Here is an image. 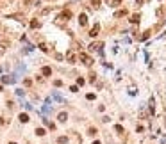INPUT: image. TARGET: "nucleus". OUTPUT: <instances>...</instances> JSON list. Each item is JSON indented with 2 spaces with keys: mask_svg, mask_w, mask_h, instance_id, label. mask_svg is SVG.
I'll return each mask as SVG.
<instances>
[{
  "mask_svg": "<svg viewBox=\"0 0 166 144\" xmlns=\"http://www.w3.org/2000/svg\"><path fill=\"white\" fill-rule=\"evenodd\" d=\"M79 59H81L82 62L86 64V66H91V64H93V59H91L88 53H79Z\"/></svg>",
  "mask_w": 166,
  "mask_h": 144,
  "instance_id": "obj_1",
  "label": "nucleus"
},
{
  "mask_svg": "<svg viewBox=\"0 0 166 144\" xmlns=\"http://www.w3.org/2000/svg\"><path fill=\"white\" fill-rule=\"evenodd\" d=\"M98 32H100V25H93V28H91V30H89V36L91 37H95V36H98Z\"/></svg>",
  "mask_w": 166,
  "mask_h": 144,
  "instance_id": "obj_2",
  "label": "nucleus"
},
{
  "mask_svg": "<svg viewBox=\"0 0 166 144\" xmlns=\"http://www.w3.org/2000/svg\"><path fill=\"white\" fill-rule=\"evenodd\" d=\"M68 18H72V12H70V11H64L63 14H59V18H57V20L64 21V20H68Z\"/></svg>",
  "mask_w": 166,
  "mask_h": 144,
  "instance_id": "obj_3",
  "label": "nucleus"
},
{
  "mask_svg": "<svg viewBox=\"0 0 166 144\" xmlns=\"http://www.w3.org/2000/svg\"><path fill=\"white\" fill-rule=\"evenodd\" d=\"M79 23H81V25H82V27H84V25H86V23H88V16H86V14H84V12H82V14H81V16H79Z\"/></svg>",
  "mask_w": 166,
  "mask_h": 144,
  "instance_id": "obj_4",
  "label": "nucleus"
},
{
  "mask_svg": "<svg viewBox=\"0 0 166 144\" xmlns=\"http://www.w3.org/2000/svg\"><path fill=\"white\" fill-rule=\"evenodd\" d=\"M41 73H43L45 76H50V75H52V68H48V66H45V68L41 69Z\"/></svg>",
  "mask_w": 166,
  "mask_h": 144,
  "instance_id": "obj_5",
  "label": "nucleus"
},
{
  "mask_svg": "<svg viewBox=\"0 0 166 144\" xmlns=\"http://www.w3.org/2000/svg\"><path fill=\"white\" fill-rule=\"evenodd\" d=\"M139 20H141V16H139V14H132V16H130V23H139Z\"/></svg>",
  "mask_w": 166,
  "mask_h": 144,
  "instance_id": "obj_6",
  "label": "nucleus"
},
{
  "mask_svg": "<svg viewBox=\"0 0 166 144\" xmlns=\"http://www.w3.org/2000/svg\"><path fill=\"white\" fill-rule=\"evenodd\" d=\"M66 59H68L70 62H75V53H73V52H68V53H66Z\"/></svg>",
  "mask_w": 166,
  "mask_h": 144,
  "instance_id": "obj_7",
  "label": "nucleus"
},
{
  "mask_svg": "<svg viewBox=\"0 0 166 144\" xmlns=\"http://www.w3.org/2000/svg\"><path fill=\"white\" fill-rule=\"evenodd\" d=\"M102 46H104L102 43H93V44H91L89 48H91V50H102Z\"/></svg>",
  "mask_w": 166,
  "mask_h": 144,
  "instance_id": "obj_8",
  "label": "nucleus"
},
{
  "mask_svg": "<svg viewBox=\"0 0 166 144\" xmlns=\"http://www.w3.org/2000/svg\"><path fill=\"white\" fill-rule=\"evenodd\" d=\"M66 119H68V114H66V112H61V114H59V121H63V123H64Z\"/></svg>",
  "mask_w": 166,
  "mask_h": 144,
  "instance_id": "obj_9",
  "label": "nucleus"
},
{
  "mask_svg": "<svg viewBox=\"0 0 166 144\" xmlns=\"http://www.w3.org/2000/svg\"><path fill=\"white\" fill-rule=\"evenodd\" d=\"M39 21H38V20H32V21H30V28H38V27H39Z\"/></svg>",
  "mask_w": 166,
  "mask_h": 144,
  "instance_id": "obj_10",
  "label": "nucleus"
},
{
  "mask_svg": "<svg viewBox=\"0 0 166 144\" xmlns=\"http://www.w3.org/2000/svg\"><path fill=\"white\" fill-rule=\"evenodd\" d=\"M11 82H13L11 76H2V84H11Z\"/></svg>",
  "mask_w": 166,
  "mask_h": 144,
  "instance_id": "obj_11",
  "label": "nucleus"
},
{
  "mask_svg": "<svg viewBox=\"0 0 166 144\" xmlns=\"http://www.w3.org/2000/svg\"><path fill=\"white\" fill-rule=\"evenodd\" d=\"M20 121H21V123H27V121H29V116H27V114H20Z\"/></svg>",
  "mask_w": 166,
  "mask_h": 144,
  "instance_id": "obj_12",
  "label": "nucleus"
},
{
  "mask_svg": "<svg viewBox=\"0 0 166 144\" xmlns=\"http://www.w3.org/2000/svg\"><path fill=\"white\" fill-rule=\"evenodd\" d=\"M125 14H127V11H125V9H122V11H116V14H114V16L120 18V16H125Z\"/></svg>",
  "mask_w": 166,
  "mask_h": 144,
  "instance_id": "obj_13",
  "label": "nucleus"
},
{
  "mask_svg": "<svg viewBox=\"0 0 166 144\" xmlns=\"http://www.w3.org/2000/svg\"><path fill=\"white\" fill-rule=\"evenodd\" d=\"M114 130H116L118 133H123V126H122V124H116V126H114Z\"/></svg>",
  "mask_w": 166,
  "mask_h": 144,
  "instance_id": "obj_14",
  "label": "nucleus"
},
{
  "mask_svg": "<svg viewBox=\"0 0 166 144\" xmlns=\"http://www.w3.org/2000/svg\"><path fill=\"white\" fill-rule=\"evenodd\" d=\"M91 5L93 7H100V0H91Z\"/></svg>",
  "mask_w": 166,
  "mask_h": 144,
  "instance_id": "obj_15",
  "label": "nucleus"
},
{
  "mask_svg": "<svg viewBox=\"0 0 166 144\" xmlns=\"http://www.w3.org/2000/svg\"><path fill=\"white\" fill-rule=\"evenodd\" d=\"M39 48H41V50H43V52H48V46H47V44H45V43H41V44H39Z\"/></svg>",
  "mask_w": 166,
  "mask_h": 144,
  "instance_id": "obj_16",
  "label": "nucleus"
},
{
  "mask_svg": "<svg viewBox=\"0 0 166 144\" xmlns=\"http://www.w3.org/2000/svg\"><path fill=\"white\" fill-rule=\"evenodd\" d=\"M36 133H38V135H45V130H43V128H38V130H36Z\"/></svg>",
  "mask_w": 166,
  "mask_h": 144,
  "instance_id": "obj_17",
  "label": "nucleus"
},
{
  "mask_svg": "<svg viewBox=\"0 0 166 144\" xmlns=\"http://www.w3.org/2000/svg\"><path fill=\"white\" fill-rule=\"evenodd\" d=\"M84 82H86V80H84V78H81V76L77 78V84H79V85H84Z\"/></svg>",
  "mask_w": 166,
  "mask_h": 144,
  "instance_id": "obj_18",
  "label": "nucleus"
},
{
  "mask_svg": "<svg viewBox=\"0 0 166 144\" xmlns=\"http://www.w3.org/2000/svg\"><path fill=\"white\" fill-rule=\"evenodd\" d=\"M57 140H59V144H64V142H66V140H68V139H66V137H59V139H57Z\"/></svg>",
  "mask_w": 166,
  "mask_h": 144,
  "instance_id": "obj_19",
  "label": "nucleus"
},
{
  "mask_svg": "<svg viewBox=\"0 0 166 144\" xmlns=\"http://www.w3.org/2000/svg\"><path fill=\"white\" fill-rule=\"evenodd\" d=\"M54 85H55V87H59V85H63V82H61V80H54Z\"/></svg>",
  "mask_w": 166,
  "mask_h": 144,
  "instance_id": "obj_20",
  "label": "nucleus"
},
{
  "mask_svg": "<svg viewBox=\"0 0 166 144\" xmlns=\"http://www.w3.org/2000/svg\"><path fill=\"white\" fill-rule=\"evenodd\" d=\"M120 4H122V0H113V4H111V5H114V7H116V5H120Z\"/></svg>",
  "mask_w": 166,
  "mask_h": 144,
  "instance_id": "obj_21",
  "label": "nucleus"
},
{
  "mask_svg": "<svg viewBox=\"0 0 166 144\" xmlns=\"http://www.w3.org/2000/svg\"><path fill=\"white\" fill-rule=\"evenodd\" d=\"M70 91H72V92H77L79 87H77V85H72V87H70Z\"/></svg>",
  "mask_w": 166,
  "mask_h": 144,
  "instance_id": "obj_22",
  "label": "nucleus"
},
{
  "mask_svg": "<svg viewBox=\"0 0 166 144\" xmlns=\"http://www.w3.org/2000/svg\"><path fill=\"white\" fill-rule=\"evenodd\" d=\"M97 133V128H89V135H95Z\"/></svg>",
  "mask_w": 166,
  "mask_h": 144,
  "instance_id": "obj_23",
  "label": "nucleus"
},
{
  "mask_svg": "<svg viewBox=\"0 0 166 144\" xmlns=\"http://www.w3.org/2000/svg\"><path fill=\"white\" fill-rule=\"evenodd\" d=\"M86 98H88V100H95V94H93V92H89V94L86 96Z\"/></svg>",
  "mask_w": 166,
  "mask_h": 144,
  "instance_id": "obj_24",
  "label": "nucleus"
},
{
  "mask_svg": "<svg viewBox=\"0 0 166 144\" xmlns=\"http://www.w3.org/2000/svg\"><path fill=\"white\" fill-rule=\"evenodd\" d=\"M143 4V0H136V5H141Z\"/></svg>",
  "mask_w": 166,
  "mask_h": 144,
  "instance_id": "obj_25",
  "label": "nucleus"
},
{
  "mask_svg": "<svg viewBox=\"0 0 166 144\" xmlns=\"http://www.w3.org/2000/svg\"><path fill=\"white\" fill-rule=\"evenodd\" d=\"M93 144H100V140H95V142H93Z\"/></svg>",
  "mask_w": 166,
  "mask_h": 144,
  "instance_id": "obj_26",
  "label": "nucleus"
},
{
  "mask_svg": "<svg viewBox=\"0 0 166 144\" xmlns=\"http://www.w3.org/2000/svg\"><path fill=\"white\" fill-rule=\"evenodd\" d=\"M0 91H2V84H0Z\"/></svg>",
  "mask_w": 166,
  "mask_h": 144,
  "instance_id": "obj_27",
  "label": "nucleus"
},
{
  "mask_svg": "<svg viewBox=\"0 0 166 144\" xmlns=\"http://www.w3.org/2000/svg\"><path fill=\"white\" fill-rule=\"evenodd\" d=\"M9 144H16V142H9Z\"/></svg>",
  "mask_w": 166,
  "mask_h": 144,
  "instance_id": "obj_28",
  "label": "nucleus"
}]
</instances>
